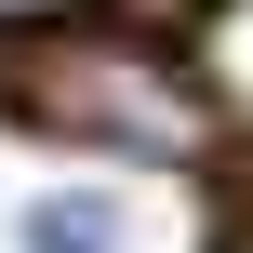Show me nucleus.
Here are the masks:
<instances>
[{
	"label": "nucleus",
	"mask_w": 253,
	"mask_h": 253,
	"mask_svg": "<svg viewBox=\"0 0 253 253\" xmlns=\"http://www.w3.org/2000/svg\"><path fill=\"white\" fill-rule=\"evenodd\" d=\"M0 107L53 147H107V160H200L213 147V93L187 80V53L120 40V27H53L0 67Z\"/></svg>",
	"instance_id": "1"
},
{
	"label": "nucleus",
	"mask_w": 253,
	"mask_h": 253,
	"mask_svg": "<svg viewBox=\"0 0 253 253\" xmlns=\"http://www.w3.org/2000/svg\"><path fill=\"white\" fill-rule=\"evenodd\" d=\"M27 253H120V213L107 200H40L27 213Z\"/></svg>",
	"instance_id": "2"
},
{
	"label": "nucleus",
	"mask_w": 253,
	"mask_h": 253,
	"mask_svg": "<svg viewBox=\"0 0 253 253\" xmlns=\"http://www.w3.org/2000/svg\"><path fill=\"white\" fill-rule=\"evenodd\" d=\"M53 13H80V0H0V27H53Z\"/></svg>",
	"instance_id": "3"
},
{
	"label": "nucleus",
	"mask_w": 253,
	"mask_h": 253,
	"mask_svg": "<svg viewBox=\"0 0 253 253\" xmlns=\"http://www.w3.org/2000/svg\"><path fill=\"white\" fill-rule=\"evenodd\" d=\"M227 253H253V227H240V240H227Z\"/></svg>",
	"instance_id": "4"
}]
</instances>
